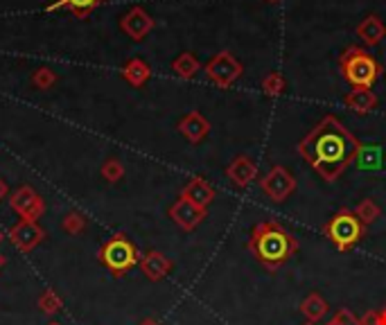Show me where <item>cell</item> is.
<instances>
[{
  "label": "cell",
  "instance_id": "14",
  "mask_svg": "<svg viewBox=\"0 0 386 325\" xmlns=\"http://www.w3.org/2000/svg\"><path fill=\"white\" fill-rule=\"evenodd\" d=\"M179 131L192 145H199L210 133V122L199 114V111H190V114L179 122Z\"/></svg>",
  "mask_w": 386,
  "mask_h": 325
},
{
  "label": "cell",
  "instance_id": "1",
  "mask_svg": "<svg viewBox=\"0 0 386 325\" xmlns=\"http://www.w3.org/2000/svg\"><path fill=\"white\" fill-rule=\"evenodd\" d=\"M359 145L362 143L343 127L337 116H326L298 143V154L309 162V167L323 181L332 183L353 162Z\"/></svg>",
  "mask_w": 386,
  "mask_h": 325
},
{
  "label": "cell",
  "instance_id": "20",
  "mask_svg": "<svg viewBox=\"0 0 386 325\" xmlns=\"http://www.w3.org/2000/svg\"><path fill=\"white\" fill-rule=\"evenodd\" d=\"M328 312H330L328 301L321 294H316V292L307 294L303 298V303H301V314L307 319V323H312V325H316L323 316L328 314Z\"/></svg>",
  "mask_w": 386,
  "mask_h": 325
},
{
  "label": "cell",
  "instance_id": "36",
  "mask_svg": "<svg viewBox=\"0 0 386 325\" xmlns=\"http://www.w3.org/2000/svg\"><path fill=\"white\" fill-rule=\"evenodd\" d=\"M307 325H312V323H307Z\"/></svg>",
  "mask_w": 386,
  "mask_h": 325
},
{
  "label": "cell",
  "instance_id": "7",
  "mask_svg": "<svg viewBox=\"0 0 386 325\" xmlns=\"http://www.w3.org/2000/svg\"><path fill=\"white\" fill-rule=\"evenodd\" d=\"M102 260L114 273H122V271H129L136 262H138V251H136V246L129 240L114 237V240L104 246Z\"/></svg>",
  "mask_w": 386,
  "mask_h": 325
},
{
  "label": "cell",
  "instance_id": "34",
  "mask_svg": "<svg viewBox=\"0 0 386 325\" xmlns=\"http://www.w3.org/2000/svg\"><path fill=\"white\" fill-rule=\"evenodd\" d=\"M267 3H278V0H267Z\"/></svg>",
  "mask_w": 386,
  "mask_h": 325
},
{
  "label": "cell",
  "instance_id": "27",
  "mask_svg": "<svg viewBox=\"0 0 386 325\" xmlns=\"http://www.w3.org/2000/svg\"><path fill=\"white\" fill-rule=\"evenodd\" d=\"M326 325H362V321H359L351 309H339L337 314L332 316V321H328Z\"/></svg>",
  "mask_w": 386,
  "mask_h": 325
},
{
  "label": "cell",
  "instance_id": "22",
  "mask_svg": "<svg viewBox=\"0 0 386 325\" xmlns=\"http://www.w3.org/2000/svg\"><path fill=\"white\" fill-rule=\"evenodd\" d=\"M172 70L177 72L181 79H192L194 75L202 70V64H199V59L192 53H181L172 61Z\"/></svg>",
  "mask_w": 386,
  "mask_h": 325
},
{
  "label": "cell",
  "instance_id": "4",
  "mask_svg": "<svg viewBox=\"0 0 386 325\" xmlns=\"http://www.w3.org/2000/svg\"><path fill=\"white\" fill-rule=\"evenodd\" d=\"M366 226L357 219L353 210H339L337 215L326 224V237L337 246V251L346 253L362 240Z\"/></svg>",
  "mask_w": 386,
  "mask_h": 325
},
{
  "label": "cell",
  "instance_id": "29",
  "mask_svg": "<svg viewBox=\"0 0 386 325\" xmlns=\"http://www.w3.org/2000/svg\"><path fill=\"white\" fill-rule=\"evenodd\" d=\"M41 307L48 312V314H53V312H57V309L61 307V303H59V298H57L53 292H48V294H43V298H41Z\"/></svg>",
  "mask_w": 386,
  "mask_h": 325
},
{
  "label": "cell",
  "instance_id": "2",
  "mask_svg": "<svg viewBox=\"0 0 386 325\" xmlns=\"http://www.w3.org/2000/svg\"><path fill=\"white\" fill-rule=\"evenodd\" d=\"M246 248L255 255L260 265L267 267L269 271H276L298 251V240L282 224L267 219L260 221L251 231Z\"/></svg>",
  "mask_w": 386,
  "mask_h": 325
},
{
  "label": "cell",
  "instance_id": "9",
  "mask_svg": "<svg viewBox=\"0 0 386 325\" xmlns=\"http://www.w3.org/2000/svg\"><path fill=\"white\" fill-rule=\"evenodd\" d=\"M170 217L177 221L183 231H194L199 224L208 217V208H199L192 202H188V199L179 197L170 208Z\"/></svg>",
  "mask_w": 386,
  "mask_h": 325
},
{
  "label": "cell",
  "instance_id": "10",
  "mask_svg": "<svg viewBox=\"0 0 386 325\" xmlns=\"http://www.w3.org/2000/svg\"><path fill=\"white\" fill-rule=\"evenodd\" d=\"M11 208H14L16 212H21V215L28 221H34L36 217H41L43 202H41V197L32 190V187H21V190H16L14 197H11Z\"/></svg>",
  "mask_w": 386,
  "mask_h": 325
},
{
  "label": "cell",
  "instance_id": "32",
  "mask_svg": "<svg viewBox=\"0 0 386 325\" xmlns=\"http://www.w3.org/2000/svg\"><path fill=\"white\" fill-rule=\"evenodd\" d=\"M140 325H158V323H156L154 319H147V321H143Z\"/></svg>",
  "mask_w": 386,
  "mask_h": 325
},
{
  "label": "cell",
  "instance_id": "5",
  "mask_svg": "<svg viewBox=\"0 0 386 325\" xmlns=\"http://www.w3.org/2000/svg\"><path fill=\"white\" fill-rule=\"evenodd\" d=\"M260 187L263 192L271 199V202L282 204L294 194L296 190V179L292 177V172L282 165H273L263 179H260Z\"/></svg>",
  "mask_w": 386,
  "mask_h": 325
},
{
  "label": "cell",
  "instance_id": "11",
  "mask_svg": "<svg viewBox=\"0 0 386 325\" xmlns=\"http://www.w3.org/2000/svg\"><path fill=\"white\" fill-rule=\"evenodd\" d=\"M226 177L235 187H248L258 179V165L253 158L238 156L231 165L226 167Z\"/></svg>",
  "mask_w": 386,
  "mask_h": 325
},
{
  "label": "cell",
  "instance_id": "30",
  "mask_svg": "<svg viewBox=\"0 0 386 325\" xmlns=\"http://www.w3.org/2000/svg\"><path fill=\"white\" fill-rule=\"evenodd\" d=\"M359 321H362V325H377L380 323V314H377V312H368V314L364 319H359Z\"/></svg>",
  "mask_w": 386,
  "mask_h": 325
},
{
  "label": "cell",
  "instance_id": "26",
  "mask_svg": "<svg viewBox=\"0 0 386 325\" xmlns=\"http://www.w3.org/2000/svg\"><path fill=\"white\" fill-rule=\"evenodd\" d=\"M32 82H34L36 89L45 91V89H50V86H53V84L57 82V75H55L53 70H48V68H41V70H36V72H34Z\"/></svg>",
  "mask_w": 386,
  "mask_h": 325
},
{
  "label": "cell",
  "instance_id": "3",
  "mask_svg": "<svg viewBox=\"0 0 386 325\" xmlns=\"http://www.w3.org/2000/svg\"><path fill=\"white\" fill-rule=\"evenodd\" d=\"M339 70L353 89H373V84L377 82L382 72V66L368 55V50L351 45L339 57Z\"/></svg>",
  "mask_w": 386,
  "mask_h": 325
},
{
  "label": "cell",
  "instance_id": "8",
  "mask_svg": "<svg viewBox=\"0 0 386 325\" xmlns=\"http://www.w3.org/2000/svg\"><path fill=\"white\" fill-rule=\"evenodd\" d=\"M154 18L147 14L143 7H131L127 14L120 18V30L133 41H143L145 36L154 30Z\"/></svg>",
  "mask_w": 386,
  "mask_h": 325
},
{
  "label": "cell",
  "instance_id": "24",
  "mask_svg": "<svg viewBox=\"0 0 386 325\" xmlns=\"http://www.w3.org/2000/svg\"><path fill=\"white\" fill-rule=\"evenodd\" d=\"M260 89H263V93L267 97H278L285 93V89H287V82H285L282 72H269L263 79V84H260Z\"/></svg>",
  "mask_w": 386,
  "mask_h": 325
},
{
  "label": "cell",
  "instance_id": "23",
  "mask_svg": "<svg viewBox=\"0 0 386 325\" xmlns=\"http://www.w3.org/2000/svg\"><path fill=\"white\" fill-rule=\"evenodd\" d=\"M353 212H355L357 219L362 221L366 228L370 226V224H375V221L380 219V215H382L380 206H377L375 202H373V199H364V202H359L357 208H355Z\"/></svg>",
  "mask_w": 386,
  "mask_h": 325
},
{
  "label": "cell",
  "instance_id": "15",
  "mask_svg": "<svg viewBox=\"0 0 386 325\" xmlns=\"http://www.w3.org/2000/svg\"><path fill=\"white\" fill-rule=\"evenodd\" d=\"M104 0H53V3L45 5V11H55V9H66L75 18H89V14L102 5Z\"/></svg>",
  "mask_w": 386,
  "mask_h": 325
},
{
  "label": "cell",
  "instance_id": "6",
  "mask_svg": "<svg viewBox=\"0 0 386 325\" xmlns=\"http://www.w3.org/2000/svg\"><path fill=\"white\" fill-rule=\"evenodd\" d=\"M206 75L213 79L217 86H233L244 75V66L235 59L231 53H217L213 59L206 64Z\"/></svg>",
  "mask_w": 386,
  "mask_h": 325
},
{
  "label": "cell",
  "instance_id": "16",
  "mask_svg": "<svg viewBox=\"0 0 386 325\" xmlns=\"http://www.w3.org/2000/svg\"><path fill=\"white\" fill-rule=\"evenodd\" d=\"M41 237H43V231L36 226L34 221H28V219L11 228V242H14L18 248H23V251H30V248H34L36 244L41 242Z\"/></svg>",
  "mask_w": 386,
  "mask_h": 325
},
{
  "label": "cell",
  "instance_id": "13",
  "mask_svg": "<svg viewBox=\"0 0 386 325\" xmlns=\"http://www.w3.org/2000/svg\"><path fill=\"white\" fill-rule=\"evenodd\" d=\"M181 197L188 199V202H192L199 208H208L215 199V187L202 177H192L188 183H185Z\"/></svg>",
  "mask_w": 386,
  "mask_h": 325
},
{
  "label": "cell",
  "instance_id": "17",
  "mask_svg": "<svg viewBox=\"0 0 386 325\" xmlns=\"http://www.w3.org/2000/svg\"><path fill=\"white\" fill-rule=\"evenodd\" d=\"M357 36L362 39L368 48L382 43V39L386 36V25L382 23V18L377 14H368L362 23L357 25Z\"/></svg>",
  "mask_w": 386,
  "mask_h": 325
},
{
  "label": "cell",
  "instance_id": "25",
  "mask_svg": "<svg viewBox=\"0 0 386 325\" xmlns=\"http://www.w3.org/2000/svg\"><path fill=\"white\" fill-rule=\"evenodd\" d=\"M122 174H124V167H122V162L116 160V158H111L104 162V167H102V177L111 183H116L122 179Z\"/></svg>",
  "mask_w": 386,
  "mask_h": 325
},
{
  "label": "cell",
  "instance_id": "18",
  "mask_svg": "<svg viewBox=\"0 0 386 325\" xmlns=\"http://www.w3.org/2000/svg\"><path fill=\"white\" fill-rule=\"evenodd\" d=\"M343 102L351 106L355 114L364 116V114H370L373 109H377V95L373 93L370 89H353L351 93H348L343 97Z\"/></svg>",
  "mask_w": 386,
  "mask_h": 325
},
{
  "label": "cell",
  "instance_id": "33",
  "mask_svg": "<svg viewBox=\"0 0 386 325\" xmlns=\"http://www.w3.org/2000/svg\"><path fill=\"white\" fill-rule=\"evenodd\" d=\"M3 265H5V258H3V255H0V267H3Z\"/></svg>",
  "mask_w": 386,
  "mask_h": 325
},
{
  "label": "cell",
  "instance_id": "31",
  "mask_svg": "<svg viewBox=\"0 0 386 325\" xmlns=\"http://www.w3.org/2000/svg\"><path fill=\"white\" fill-rule=\"evenodd\" d=\"M5 194H7V183L0 179V199H5Z\"/></svg>",
  "mask_w": 386,
  "mask_h": 325
},
{
  "label": "cell",
  "instance_id": "21",
  "mask_svg": "<svg viewBox=\"0 0 386 325\" xmlns=\"http://www.w3.org/2000/svg\"><path fill=\"white\" fill-rule=\"evenodd\" d=\"M122 77L127 79L131 86H143L149 77H152V68H149L143 59H138V57H133V59H129L127 64H124V68H122Z\"/></svg>",
  "mask_w": 386,
  "mask_h": 325
},
{
  "label": "cell",
  "instance_id": "19",
  "mask_svg": "<svg viewBox=\"0 0 386 325\" xmlns=\"http://www.w3.org/2000/svg\"><path fill=\"white\" fill-rule=\"evenodd\" d=\"M140 267L145 271V276L147 278H152V280H160V278H165L167 273L172 271V262L163 255V253H158V251H149L143 262H140Z\"/></svg>",
  "mask_w": 386,
  "mask_h": 325
},
{
  "label": "cell",
  "instance_id": "28",
  "mask_svg": "<svg viewBox=\"0 0 386 325\" xmlns=\"http://www.w3.org/2000/svg\"><path fill=\"white\" fill-rule=\"evenodd\" d=\"M64 228H66L68 233H77V231L84 228V219L77 215V212H70V215L64 219Z\"/></svg>",
  "mask_w": 386,
  "mask_h": 325
},
{
  "label": "cell",
  "instance_id": "35",
  "mask_svg": "<svg viewBox=\"0 0 386 325\" xmlns=\"http://www.w3.org/2000/svg\"><path fill=\"white\" fill-rule=\"evenodd\" d=\"M50 325H59V323H50Z\"/></svg>",
  "mask_w": 386,
  "mask_h": 325
},
{
  "label": "cell",
  "instance_id": "12",
  "mask_svg": "<svg viewBox=\"0 0 386 325\" xmlns=\"http://www.w3.org/2000/svg\"><path fill=\"white\" fill-rule=\"evenodd\" d=\"M384 162H386V154H384L382 145L362 143L353 158V165L362 172H380V170H384Z\"/></svg>",
  "mask_w": 386,
  "mask_h": 325
}]
</instances>
